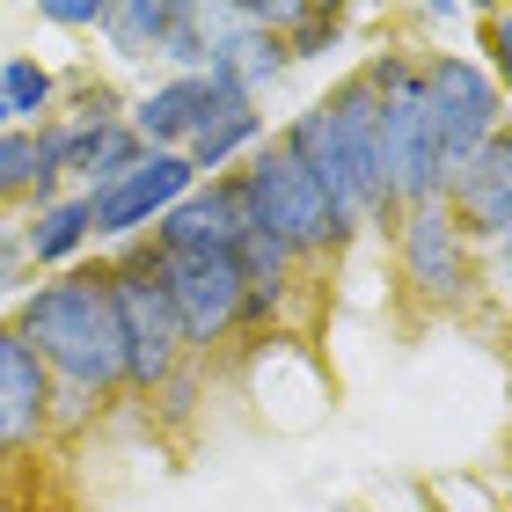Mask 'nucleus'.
<instances>
[{
  "mask_svg": "<svg viewBox=\"0 0 512 512\" xmlns=\"http://www.w3.org/2000/svg\"><path fill=\"white\" fill-rule=\"evenodd\" d=\"M59 118L66 125H125V96L110 81H96L88 66L59 74Z\"/></svg>",
  "mask_w": 512,
  "mask_h": 512,
  "instance_id": "obj_21",
  "label": "nucleus"
},
{
  "mask_svg": "<svg viewBox=\"0 0 512 512\" xmlns=\"http://www.w3.org/2000/svg\"><path fill=\"white\" fill-rule=\"evenodd\" d=\"M374 81V161H381V191L403 205H432L447 191L439 176V154H432V132H425V96H417V59L410 52H374L359 66Z\"/></svg>",
  "mask_w": 512,
  "mask_h": 512,
  "instance_id": "obj_4",
  "label": "nucleus"
},
{
  "mask_svg": "<svg viewBox=\"0 0 512 512\" xmlns=\"http://www.w3.org/2000/svg\"><path fill=\"white\" fill-rule=\"evenodd\" d=\"M52 198H66L52 176H44V147H37V132H22V125H8L0 132V205H52Z\"/></svg>",
  "mask_w": 512,
  "mask_h": 512,
  "instance_id": "obj_18",
  "label": "nucleus"
},
{
  "mask_svg": "<svg viewBox=\"0 0 512 512\" xmlns=\"http://www.w3.org/2000/svg\"><path fill=\"white\" fill-rule=\"evenodd\" d=\"M44 22H52V30H103L110 0H44Z\"/></svg>",
  "mask_w": 512,
  "mask_h": 512,
  "instance_id": "obj_23",
  "label": "nucleus"
},
{
  "mask_svg": "<svg viewBox=\"0 0 512 512\" xmlns=\"http://www.w3.org/2000/svg\"><path fill=\"white\" fill-rule=\"evenodd\" d=\"M0 110H8V125H22V132L52 125L59 118V74L30 52H8L0 59Z\"/></svg>",
  "mask_w": 512,
  "mask_h": 512,
  "instance_id": "obj_17",
  "label": "nucleus"
},
{
  "mask_svg": "<svg viewBox=\"0 0 512 512\" xmlns=\"http://www.w3.org/2000/svg\"><path fill=\"white\" fill-rule=\"evenodd\" d=\"M483 52H491V66H483V74L498 81V96H512V8L483 15Z\"/></svg>",
  "mask_w": 512,
  "mask_h": 512,
  "instance_id": "obj_22",
  "label": "nucleus"
},
{
  "mask_svg": "<svg viewBox=\"0 0 512 512\" xmlns=\"http://www.w3.org/2000/svg\"><path fill=\"white\" fill-rule=\"evenodd\" d=\"M227 96H242V88H227L220 74H161L147 96L125 103V125L139 132L147 154H183L198 139V125L213 118Z\"/></svg>",
  "mask_w": 512,
  "mask_h": 512,
  "instance_id": "obj_10",
  "label": "nucleus"
},
{
  "mask_svg": "<svg viewBox=\"0 0 512 512\" xmlns=\"http://www.w3.org/2000/svg\"><path fill=\"white\" fill-rule=\"evenodd\" d=\"M110 300H118L125 330V395H161V381L191 359V344H183V322L161 286V249L147 235L118 242V256H110Z\"/></svg>",
  "mask_w": 512,
  "mask_h": 512,
  "instance_id": "obj_5",
  "label": "nucleus"
},
{
  "mask_svg": "<svg viewBox=\"0 0 512 512\" xmlns=\"http://www.w3.org/2000/svg\"><path fill=\"white\" fill-rule=\"evenodd\" d=\"M278 147H286L300 169H308L330 205L352 220V235H395V198L381 191V161H374V81L344 74L330 96H315L308 110H293L278 125Z\"/></svg>",
  "mask_w": 512,
  "mask_h": 512,
  "instance_id": "obj_2",
  "label": "nucleus"
},
{
  "mask_svg": "<svg viewBox=\"0 0 512 512\" xmlns=\"http://www.w3.org/2000/svg\"><path fill=\"white\" fill-rule=\"evenodd\" d=\"M8 322L37 344L52 388H81L96 403L125 388V330H118V300H110V256H81L74 271L22 286Z\"/></svg>",
  "mask_w": 512,
  "mask_h": 512,
  "instance_id": "obj_1",
  "label": "nucleus"
},
{
  "mask_svg": "<svg viewBox=\"0 0 512 512\" xmlns=\"http://www.w3.org/2000/svg\"><path fill=\"white\" fill-rule=\"evenodd\" d=\"M37 439H44L37 425H22V417H15L8 403H0V461H8V454H30V447H37Z\"/></svg>",
  "mask_w": 512,
  "mask_h": 512,
  "instance_id": "obj_25",
  "label": "nucleus"
},
{
  "mask_svg": "<svg viewBox=\"0 0 512 512\" xmlns=\"http://www.w3.org/2000/svg\"><path fill=\"white\" fill-rule=\"evenodd\" d=\"M439 198H447V213L461 220V235H469L476 249H483V242L498 249V242L512 235V125H505L461 176H447V191H439Z\"/></svg>",
  "mask_w": 512,
  "mask_h": 512,
  "instance_id": "obj_13",
  "label": "nucleus"
},
{
  "mask_svg": "<svg viewBox=\"0 0 512 512\" xmlns=\"http://www.w3.org/2000/svg\"><path fill=\"white\" fill-rule=\"evenodd\" d=\"M0 403H8L22 425L52 432V374H44L37 344L15 330V322H0Z\"/></svg>",
  "mask_w": 512,
  "mask_h": 512,
  "instance_id": "obj_16",
  "label": "nucleus"
},
{
  "mask_svg": "<svg viewBox=\"0 0 512 512\" xmlns=\"http://www.w3.org/2000/svg\"><path fill=\"white\" fill-rule=\"evenodd\" d=\"M271 139V125H264V103H249V96H227L213 118L198 125V139L183 147V161H191V176L198 183H213V176H235L242 161L256 154Z\"/></svg>",
  "mask_w": 512,
  "mask_h": 512,
  "instance_id": "obj_14",
  "label": "nucleus"
},
{
  "mask_svg": "<svg viewBox=\"0 0 512 512\" xmlns=\"http://www.w3.org/2000/svg\"><path fill=\"white\" fill-rule=\"evenodd\" d=\"M161 286H169V308L183 322L191 359H213V344H235L242 293H249L235 256H161Z\"/></svg>",
  "mask_w": 512,
  "mask_h": 512,
  "instance_id": "obj_8",
  "label": "nucleus"
},
{
  "mask_svg": "<svg viewBox=\"0 0 512 512\" xmlns=\"http://www.w3.org/2000/svg\"><path fill=\"white\" fill-rule=\"evenodd\" d=\"M417 96H425V132L439 154V176H461L469 161L505 132V96L469 52L417 59Z\"/></svg>",
  "mask_w": 512,
  "mask_h": 512,
  "instance_id": "obj_6",
  "label": "nucleus"
},
{
  "mask_svg": "<svg viewBox=\"0 0 512 512\" xmlns=\"http://www.w3.org/2000/svg\"><path fill=\"white\" fill-rule=\"evenodd\" d=\"M88 249H96V213H88V191H66V198L37 205V213L22 220V256H30L37 271H74Z\"/></svg>",
  "mask_w": 512,
  "mask_h": 512,
  "instance_id": "obj_15",
  "label": "nucleus"
},
{
  "mask_svg": "<svg viewBox=\"0 0 512 512\" xmlns=\"http://www.w3.org/2000/svg\"><path fill=\"white\" fill-rule=\"evenodd\" d=\"M198 176L183 154H147L139 169H125L118 183H103V191H88V213H96V242H139L154 235V220L169 213L176 198H191Z\"/></svg>",
  "mask_w": 512,
  "mask_h": 512,
  "instance_id": "obj_9",
  "label": "nucleus"
},
{
  "mask_svg": "<svg viewBox=\"0 0 512 512\" xmlns=\"http://www.w3.org/2000/svg\"><path fill=\"white\" fill-rule=\"evenodd\" d=\"M242 227H249V213H242L235 176H213V183H198L191 198H176L169 213L154 220L147 242H154L161 256H235Z\"/></svg>",
  "mask_w": 512,
  "mask_h": 512,
  "instance_id": "obj_11",
  "label": "nucleus"
},
{
  "mask_svg": "<svg viewBox=\"0 0 512 512\" xmlns=\"http://www.w3.org/2000/svg\"><path fill=\"white\" fill-rule=\"evenodd\" d=\"M286 44H278L264 22L249 15V0H213V66L205 74H220L227 88H242L249 103H264L278 81H286Z\"/></svg>",
  "mask_w": 512,
  "mask_h": 512,
  "instance_id": "obj_12",
  "label": "nucleus"
},
{
  "mask_svg": "<svg viewBox=\"0 0 512 512\" xmlns=\"http://www.w3.org/2000/svg\"><path fill=\"white\" fill-rule=\"evenodd\" d=\"M491 256H498V286H505V293H512V235H505V242H498V249H491Z\"/></svg>",
  "mask_w": 512,
  "mask_h": 512,
  "instance_id": "obj_26",
  "label": "nucleus"
},
{
  "mask_svg": "<svg viewBox=\"0 0 512 512\" xmlns=\"http://www.w3.org/2000/svg\"><path fill=\"white\" fill-rule=\"evenodd\" d=\"M395 271H403V286L425 308H469L476 300L483 264H476V242L461 235V220L447 213V198L403 205V220H395Z\"/></svg>",
  "mask_w": 512,
  "mask_h": 512,
  "instance_id": "obj_7",
  "label": "nucleus"
},
{
  "mask_svg": "<svg viewBox=\"0 0 512 512\" xmlns=\"http://www.w3.org/2000/svg\"><path fill=\"white\" fill-rule=\"evenodd\" d=\"M22 278H30V256H22V235L15 227H0V300L22 293Z\"/></svg>",
  "mask_w": 512,
  "mask_h": 512,
  "instance_id": "obj_24",
  "label": "nucleus"
},
{
  "mask_svg": "<svg viewBox=\"0 0 512 512\" xmlns=\"http://www.w3.org/2000/svg\"><path fill=\"white\" fill-rule=\"evenodd\" d=\"M169 74H205L213 66V0H176L169 8V37L154 52Z\"/></svg>",
  "mask_w": 512,
  "mask_h": 512,
  "instance_id": "obj_20",
  "label": "nucleus"
},
{
  "mask_svg": "<svg viewBox=\"0 0 512 512\" xmlns=\"http://www.w3.org/2000/svg\"><path fill=\"white\" fill-rule=\"evenodd\" d=\"M169 8L176 0H110V22H103V37H110V59H154L161 52V37H169Z\"/></svg>",
  "mask_w": 512,
  "mask_h": 512,
  "instance_id": "obj_19",
  "label": "nucleus"
},
{
  "mask_svg": "<svg viewBox=\"0 0 512 512\" xmlns=\"http://www.w3.org/2000/svg\"><path fill=\"white\" fill-rule=\"evenodd\" d=\"M235 191H242L249 227H264L278 249H293V264H330V256H344L359 242L352 220L330 205V191H322L278 139H264V147L235 169Z\"/></svg>",
  "mask_w": 512,
  "mask_h": 512,
  "instance_id": "obj_3",
  "label": "nucleus"
},
{
  "mask_svg": "<svg viewBox=\"0 0 512 512\" xmlns=\"http://www.w3.org/2000/svg\"><path fill=\"white\" fill-rule=\"evenodd\" d=\"M0 132H8V110H0Z\"/></svg>",
  "mask_w": 512,
  "mask_h": 512,
  "instance_id": "obj_27",
  "label": "nucleus"
}]
</instances>
